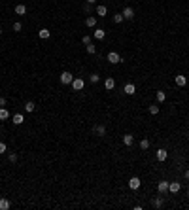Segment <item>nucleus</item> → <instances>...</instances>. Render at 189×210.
Wrapping results in <instances>:
<instances>
[{
	"label": "nucleus",
	"instance_id": "393cba45",
	"mask_svg": "<svg viewBox=\"0 0 189 210\" xmlns=\"http://www.w3.org/2000/svg\"><path fill=\"white\" fill-rule=\"evenodd\" d=\"M148 148H149V140H148V138H142V140H140V150L146 151Z\"/></svg>",
	"mask_w": 189,
	"mask_h": 210
},
{
	"label": "nucleus",
	"instance_id": "473e14b6",
	"mask_svg": "<svg viewBox=\"0 0 189 210\" xmlns=\"http://www.w3.org/2000/svg\"><path fill=\"white\" fill-rule=\"evenodd\" d=\"M8 151V146L4 144V142H0V155H2V153H6Z\"/></svg>",
	"mask_w": 189,
	"mask_h": 210
},
{
	"label": "nucleus",
	"instance_id": "4be33fe9",
	"mask_svg": "<svg viewBox=\"0 0 189 210\" xmlns=\"http://www.w3.org/2000/svg\"><path fill=\"white\" fill-rule=\"evenodd\" d=\"M38 36H40L42 40H47V38L51 36V32H49L47 29H40V32H38Z\"/></svg>",
	"mask_w": 189,
	"mask_h": 210
},
{
	"label": "nucleus",
	"instance_id": "2f4dec72",
	"mask_svg": "<svg viewBox=\"0 0 189 210\" xmlns=\"http://www.w3.org/2000/svg\"><path fill=\"white\" fill-rule=\"evenodd\" d=\"M8 161H9V163H17V153H9V155H8Z\"/></svg>",
	"mask_w": 189,
	"mask_h": 210
},
{
	"label": "nucleus",
	"instance_id": "20e7f679",
	"mask_svg": "<svg viewBox=\"0 0 189 210\" xmlns=\"http://www.w3.org/2000/svg\"><path fill=\"white\" fill-rule=\"evenodd\" d=\"M174 82H176V85H178V87H185V85H187V76L178 74L176 78H174Z\"/></svg>",
	"mask_w": 189,
	"mask_h": 210
},
{
	"label": "nucleus",
	"instance_id": "f03ea898",
	"mask_svg": "<svg viewBox=\"0 0 189 210\" xmlns=\"http://www.w3.org/2000/svg\"><path fill=\"white\" fill-rule=\"evenodd\" d=\"M59 80H61V83H62V85H70V83H72V80H74V76H72V72L64 70V72L61 74V78H59Z\"/></svg>",
	"mask_w": 189,
	"mask_h": 210
},
{
	"label": "nucleus",
	"instance_id": "1a4fd4ad",
	"mask_svg": "<svg viewBox=\"0 0 189 210\" xmlns=\"http://www.w3.org/2000/svg\"><path fill=\"white\" fill-rule=\"evenodd\" d=\"M96 23H98V21H96V17H95V15H89V17L85 19V25H87L89 29H95V27H96Z\"/></svg>",
	"mask_w": 189,
	"mask_h": 210
},
{
	"label": "nucleus",
	"instance_id": "a211bd4d",
	"mask_svg": "<svg viewBox=\"0 0 189 210\" xmlns=\"http://www.w3.org/2000/svg\"><path fill=\"white\" fill-rule=\"evenodd\" d=\"M15 13H17V15H25V13H27V6H25V4H17V6H15Z\"/></svg>",
	"mask_w": 189,
	"mask_h": 210
},
{
	"label": "nucleus",
	"instance_id": "58836bf2",
	"mask_svg": "<svg viewBox=\"0 0 189 210\" xmlns=\"http://www.w3.org/2000/svg\"><path fill=\"white\" fill-rule=\"evenodd\" d=\"M187 199H189V191H187Z\"/></svg>",
	"mask_w": 189,
	"mask_h": 210
},
{
	"label": "nucleus",
	"instance_id": "5701e85b",
	"mask_svg": "<svg viewBox=\"0 0 189 210\" xmlns=\"http://www.w3.org/2000/svg\"><path fill=\"white\" fill-rule=\"evenodd\" d=\"M34 108H36V104L32 102V101H28V102H25V112H28V114H32L34 112Z\"/></svg>",
	"mask_w": 189,
	"mask_h": 210
},
{
	"label": "nucleus",
	"instance_id": "a878e982",
	"mask_svg": "<svg viewBox=\"0 0 189 210\" xmlns=\"http://www.w3.org/2000/svg\"><path fill=\"white\" fill-rule=\"evenodd\" d=\"M87 53H89V55H95V53H96V48H95V44H93V42H91V44H87Z\"/></svg>",
	"mask_w": 189,
	"mask_h": 210
},
{
	"label": "nucleus",
	"instance_id": "c9c22d12",
	"mask_svg": "<svg viewBox=\"0 0 189 210\" xmlns=\"http://www.w3.org/2000/svg\"><path fill=\"white\" fill-rule=\"evenodd\" d=\"M85 2H87V4H95V2H96V0H85Z\"/></svg>",
	"mask_w": 189,
	"mask_h": 210
},
{
	"label": "nucleus",
	"instance_id": "423d86ee",
	"mask_svg": "<svg viewBox=\"0 0 189 210\" xmlns=\"http://www.w3.org/2000/svg\"><path fill=\"white\" fill-rule=\"evenodd\" d=\"M140 178H138V176H132V178L129 180V187H130V189H138V187H140Z\"/></svg>",
	"mask_w": 189,
	"mask_h": 210
},
{
	"label": "nucleus",
	"instance_id": "2eb2a0df",
	"mask_svg": "<svg viewBox=\"0 0 189 210\" xmlns=\"http://www.w3.org/2000/svg\"><path fill=\"white\" fill-rule=\"evenodd\" d=\"M12 121H13V125H21L25 121V116L23 114H15V116H12Z\"/></svg>",
	"mask_w": 189,
	"mask_h": 210
},
{
	"label": "nucleus",
	"instance_id": "7ed1b4c3",
	"mask_svg": "<svg viewBox=\"0 0 189 210\" xmlns=\"http://www.w3.org/2000/svg\"><path fill=\"white\" fill-rule=\"evenodd\" d=\"M106 59H108V63H110V64H117V63H121V55H119V53H115V51H110Z\"/></svg>",
	"mask_w": 189,
	"mask_h": 210
},
{
	"label": "nucleus",
	"instance_id": "c85d7f7f",
	"mask_svg": "<svg viewBox=\"0 0 189 210\" xmlns=\"http://www.w3.org/2000/svg\"><path fill=\"white\" fill-rule=\"evenodd\" d=\"M12 27H13V30H15V32H21V30H23V25H21L19 21H15V23H13Z\"/></svg>",
	"mask_w": 189,
	"mask_h": 210
},
{
	"label": "nucleus",
	"instance_id": "bb28decb",
	"mask_svg": "<svg viewBox=\"0 0 189 210\" xmlns=\"http://www.w3.org/2000/svg\"><path fill=\"white\" fill-rule=\"evenodd\" d=\"M149 114H151V116H157V114H159V106H157V104H151V106H149Z\"/></svg>",
	"mask_w": 189,
	"mask_h": 210
},
{
	"label": "nucleus",
	"instance_id": "6ab92c4d",
	"mask_svg": "<svg viewBox=\"0 0 189 210\" xmlns=\"http://www.w3.org/2000/svg\"><path fill=\"white\" fill-rule=\"evenodd\" d=\"M96 15H98V17L108 15V8H106V6H96Z\"/></svg>",
	"mask_w": 189,
	"mask_h": 210
},
{
	"label": "nucleus",
	"instance_id": "f3484780",
	"mask_svg": "<svg viewBox=\"0 0 189 210\" xmlns=\"http://www.w3.org/2000/svg\"><path fill=\"white\" fill-rule=\"evenodd\" d=\"M106 38V30L104 29H96L95 30V40H104Z\"/></svg>",
	"mask_w": 189,
	"mask_h": 210
},
{
	"label": "nucleus",
	"instance_id": "c756f323",
	"mask_svg": "<svg viewBox=\"0 0 189 210\" xmlns=\"http://www.w3.org/2000/svg\"><path fill=\"white\" fill-rule=\"evenodd\" d=\"M123 21V13H114V23H121Z\"/></svg>",
	"mask_w": 189,
	"mask_h": 210
},
{
	"label": "nucleus",
	"instance_id": "b1692460",
	"mask_svg": "<svg viewBox=\"0 0 189 210\" xmlns=\"http://www.w3.org/2000/svg\"><path fill=\"white\" fill-rule=\"evenodd\" d=\"M155 97H157V102H164V101H166L164 91H155Z\"/></svg>",
	"mask_w": 189,
	"mask_h": 210
},
{
	"label": "nucleus",
	"instance_id": "7c9ffc66",
	"mask_svg": "<svg viewBox=\"0 0 189 210\" xmlns=\"http://www.w3.org/2000/svg\"><path fill=\"white\" fill-rule=\"evenodd\" d=\"M91 42H93V38L89 36V34H85V36L81 38V44H85V46H87V44H91Z\"/></svg>",
	"mask_w": 189,
	"mask_h": 210
},
{
	"label": "nucleus",
	"instance_id": "e433bc0d",
	"mask_svg": "<svg viewBox=\"0 0 189 210\" xmlns=\"http://www.w3.org/2000/svg\"><path fill=\"white\" fill-rule=\"evenodd\" d=\"M185 178H187V180H189V169H187V170H185Z\"/></svg>",
	"mask_w": 189,
	"mask_h": 210
},
{
	"label": "nucleus",
	"instance_id": "4468645a",
	"mask_svg": "<svg viewBox=\"0 0 189 210\" xmlns=\"http://www.w3.org/2000/svg\"><path fill=\"white\" fill-rule=\"evenodd\" d=\"M9 208H12V203H9L6 197H2L0 199V210H9Z\"/></svg>",
	"mask_w": 189,
	"mask_h": 210
},
{
	"label": "nucleus",
	"instance_id": "0eeeda50",
	"mask_svg": "<svg viewBox=\"0 0 189 210\" xmlns=\"http://www.w3.org/2000/svg\"><path fill=\"white\" fill-rule=\"evenodd\" d=\"M180 189H182V184H180V182H170V184H168V191H170V193H178Z\"/></svg>",
	"mask_w": 189,
	"mask_h": 210
},
{
	"label": "nucleus",
	"instance_id": "ddd939ff",
	"mask_svg": "<svg viewBox=\"0 0 189 210\" xmlns=\"http://www.w3.org/2000/svg\"><path fill=\"white\" fill-rule=\"evenodd\" d=\"M123 91H125V95H134L136 93V87H134V83H127L123 87Z\"/></svg>",
	"mask_w": 189,
	"mask_h": 210
},
{
	"label": "nucleus",
	"instance_id": "aec40b11",
	"mask_svg": "<svg viewBox=\"0 0 189 210\" xmlns=\"http://www.w3.org/2000/svg\"><path fill=\"white\" fill-rule=\"evenodd\" d=\"M151 206H153V208H157V210L163 208V199H161V197H155L153 201H151Z\"/></svg>",
	"mask_w": 189,
	"mask_h": 210
},
{
	"label": "nucleus",
	"instance_id": "412c9836",
	"mask_svg": "<svg viewBox=\"0 0 189 210\" xmlns=\"http://www.w3.org/2000/svg\"><path fill=\"white\" fill-rule=\"evenodd\" d=\"M6 119H9V112H8V108L4 106V108H0V121H6Z\"/></svg>",
	"mask_w": 189,
	"mask_h": 210
},
{
	"label": "nucleus",
	"instance_id": "f8f14e48",
	"mask_svg": "<svg viewBox=\"0 0 189 210\" xmlns=\"http://www.w3.org/2000/svg\"><path fill=\"white\" fill-rule=\"evenodd\" d=\"M166 157H168V151H166L164 148L157 150V161H166Z\"/></svg>",
	"mask_w": 189,
	"mask_h": 210
},
{
	"label": "nucleus",
	"instance_id": "6e6552de",
	"mask_svg": "<svg viewBox=\"0 0 189 210\" xmlns=\"http://www.w3.org/2000/svg\"><path fill=\"white\" fill-rule=\"evenodd\" d=\"M121 13H123V19H132V17H134V10H132V8H123V12H121Z\"/></svg>",
	"mask_w": 189,
	"mask_h": 210
},
{
	"label": "nucleus",
	"instance_id": "4c0bfd02",
	"mask_svg": "<svg viewBox=\"0 0 189 210\" xmlns=\"http://www.w3.org/2000/svg\"><path fill=\"white\" fill-rule=\"evenodd\" d=\"M0 34H2V27H0Z\"/></svg>",
	"mask_w": 189,
	"mask_h": 210
},
{
	"label": "nucleus",
	"instance_id": "dca6fc26",
	"mask_svg": "<svg viewBox=\"0 0 189 210\" xmlns=\"http://www.w3.org/2000/svg\"><path fill=\"white\" fill-rule=\"evenodd\" d=\"M123 144H125L127 148H130L132 144H134V136H132V135H125V136H123Z\"/></svg>",
	"mask_w": 189,
	"mask_h": 210
},
{
	"label": "nucleus",
	"instance_id": "f257e3e1",
	"mask_svg": "<svg viewBox=\"0 0 189 210\" xmlns=\"http://www.w3.org/2000/svg\"><path fill=\"white\" fill-rule=\"evenodd\" d=\"M70 87H72V91H81L83 87H85V80H81V78H74L72 83H70Z\"/></svg>",
	"mask_w": 189,
	"mask_h": 210
},
{
	"label": "nucleus",
	"instance_id": "9d476101",
	"mask_svg": "<svg viewBox=\"0 0 189 210\" xmlns=\"http://www.w3.org/2000/svg\"><path fill=\"white\" fill-rule=\"evenodd\" d=\"M93 132H95V135H98V136H104L106 135V127L104 125H95L93 127Z\"/></svg>",
	"mask_w": 189,
	"mask_h": 210
},
{
	"label": "nucleus",
	"instance_id": "f704fd0d",
	"mask_svg": "<svg viewBox=\"0 0 189 210\" xmlns=\"http://www.w3.org/2000/svg\"><path fill=\"white\" fill-rule=\"evenodd\" d=\"M4 106H6V98L0 97V108H4Z\"/></svg>",
	"mask_w": 189,
	"mask_h": 210
},
{
	"label": "nucleus",
	"instance_id": "39448f33",
	"mask_svg": "<svg viewBox=\"0 0 189 210\" xmlns=\"http://www.w3.org/2000/svg\"><path fill=\"white\" fill-rule=\"evenodd\" d=\"M168 184H170L168 180H161V182L157 184V191H159V193H166V191H168Z\"/></svg>",
	"mask_w": 189,
	"mask_h": 210
},
{
	"label": "nucleus",
	"instance_id": "cd10ccee",
	"mask_svg": "<svg viewBox=\"0 0 189 210\" xmlns=\"http://www.w3.org/2000/svg\"><path fill=\"white\" fill-rule=\"evenodd\" d=\"M98 80H100V76H98V74H91V76H89V82H91V83H96Z\"/></svg>",
	"mask_w": 189,
	"mask_h": 210
},
{
	"label": "nucleus",
	"instance_id": "9b49d317",
	"mask_svg": "<svg viewBox=\"0 0 189 210\" xmlns=\"http://www.w3.org/2000/svg\"><path fill=\"white\" fill-rule=\"evenodd\" d=\"M104 87H106V91H112L114 87H115V80L114 78H106L104 80Z\"/></svg>",
	"mask_w": 189,
	"mask_h": 210
},
{
	"label": "nucleus",
	"instance_id": "72a5a7b5",
	"mask_svg": "<svg viewBox=\"0 0 189 210\" xmlns=\"http://www.w3.org/2000/svg\"><path fill=\"white\" fill-rule=\"evenodd\" d=\"M83 12H85V13H93V8H91V4H85V6H83Z\"/></svg>",
	"mask_w": 189,
	"mask_h": 210
}]
</instances>
